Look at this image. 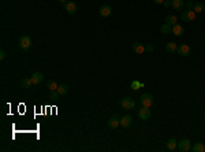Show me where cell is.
Here are the masks:
<instances>
[{
	"label": "cell",
	"mask_w": 205,
	"mask_h": 152,
	"mask_svg": "<svg viewBox=\"0 0 205 152\" xmlns=\"http://www.w3.org/2000/svg\"><path fill=\"white\" fill-rule=\"evenodd\" d=\"M107 125H108V127H110V129H116V127L121 125V119H118L116 116H112V118L108 119Z\"/></svg>",
	"instance_id": "cell-10"
},
{
	"label": "cell",
	"mask_w": 205,
	"mask_h": 152,
	"mask_svg": "<svg viewBox=\"0 0 205 152\" xmlns=\"http://www.w3.org/2000/svg\"><path fill=\"white\" fill-rule=\"evenodd\" d=\"M184 2L183 0H172V8L177 11H183Z\"/></svg>",
	"instance_id": "cell-13"
},
{
	"label": "cell",
	"mask_w": 205,
	"mask_h": 152,
	"mask_svg": "<svg viewBox=\"0 0 205 152\" xmlns=\"http://www.w3.org/2000/svg\"><path fill=\"white\" fill-rule=\"evenodd\" d=\"M181 18H182L183 22H190V21H189V11L184 10L183 13H182V15H181Z\"/></svg>",
	"instance_id": "cell-26"
},
{
	"label": "cell",
	"mask_w": 205,
	"mask_h": 152,
	"mask_svg": "<svg viewBox=\"0 0 205 152\" xmlns=\"http://www.w3.org/2000/svg\"><path fill=\"white\" fill-rule=\"evenodd\" d=\"M184 7H186L187 10H193L194 4H193V2H184Z\"/></svg>",
	"instance_id": "cell-28"
},
{
	"label": "cell",
	"mask_w": 205,
	"mask_h": 152,
	"mask_svg": "<svg viewBox=\"0 0 205 152\" xmlns=\"http://www.w3.org/2000/svg\"><path fill=\"white\" fill-rule=\"evenodd\" d=\"M190 148H192V142H190L187 139H184L181 142H178V150H179L181 152H186V151H189Z\"/></svg>",
	"instance_id": "cell-8"
},
{
	"label": "cell",
	"mask_w": 205,
	"mask_h": 152,
	"mask_svg": "<svg viewBox=\"0 0 205 152\" xmlns=\"http://www.w3.org/2000/svg\"><path fill=\"white\" fill-rule=\"evenodd\" d=\"M153 49H155V47L151 43L145 44V52H153Z\"/></svg>",
	"instance_id": "cell-27"
},
{
	"label": "cell",
	"mask_w": 205,
	"mask_h": 152,
	"mask_svg": "<svg viewBox=\"0 0 205 152\" xmlns=\"http://www.w3.org/2000/svg\"><path fill=\"white\" fill-rule=\"evenodd\" d=\"M138 116L142 119V121H148L149 118H151V110H149V107H141V108L138 110Z\"/></svg>",
	"instance_id": "cell-4"
},
{
	"label": "cell",
	"mask_w": 205,
	"mask_h": 152,
	"mask_svg": "<svg viewBox=\"0 0 205 152\" xmlns=\"http://www.w3.org/2000/svg\"><path fill=\"white\" fill-rule=\"evenodd\" d=\"M121 106L123 110H133L136 107V100L133 97H123L121 100Z\"/></svg>",
	"instance_id": "cell-2"
},
{
	"label": "cell",
	"mask_w": 205,
	"mask_h": 152,
	"mask_svg": "<svg viewBox=\"0 0 205 152\" xmlns=\"http://www.w3.org/2000/svg\"><path fill=\"white\" fill-rule=\"evenodd\" d=\"M59 96H60V93L58 92V90H52V92H51V99H52V100L58 101V100H59Z\"/></svg>",
	"instance_id": "cell-25"
},
{
	"label": "cell",
	"mask_w": 205,
	"mask_h": 152,
	"mask_svg": "<svg viewBox=\"0 0 205 152\" xmlns=\"http://www.w3.org/2000/svg\"><path fill=\"white\" fill-rule=\"evenodd\" d=\"M70 90V86L67 85V84H60L59 86H58V92L60 93V95H67Z\"/></svg>",
	"instance_id": "cell-17"
},
{
	"label": "cell",
	"mask_w": 205,
	"mask_h": 152,
	"mask_svg": "<svg viewBox=\"0 0 205 152\" xmlns=\"http://www.w3.org/2000/svg\"><path fill=\"white\" fill-rule=\"evenodd\" d=\"M166 23H168V25L174 26L175 23H178V22H177V17H175V15H172V14L167 15V18H166Z\"/></svg>",
	"instance_id": "cell-21"
},
{
	"label": "cell",
	"mask_w": 205,
	"mask_h": 152,
	"mask_svg": "<svg viewBox=\"0 0 205 152\" xmlns=\"http://www.w3.org/2000/svg\"><path fill=\"white\" fill-rule=\"evenodd\" d=\"M30 78H32V81H33V84H34V85H37V84H40L41 81H43L44 75L41 74V73H33Z\"/></svg>",
	"instance_id": "cell-15"
},
{
	"label": "cell",
	"mask_w": 205,
	"mask_h": 152,
	"mask_svg": "<svg viewBox=\"0 0 205 152\" xmlns=\"http://www.w3.org/2000/svg\"><path fill=\"white\" fill-rule=\"evenodd\" d=\"M99 14H100V17H102V18H107V17H110L112 14V8H111V6L104 4L99 8Z\"/></svg>",
	"instance_id": "cell-5"
},
{
	"label": "cell",
	"mask_w": 205,
	"mask_h": 152,
	"mask_svg": "<svg viewBox=\"0 0 205 152\" xmlns=\"http://www.w3.org/2000/svg\"><path fill=\"white\" fill-rule=\"evenodd\" d=\"M58 86H59V85H58V82L55 80H49L48 82H47V88H48L51 92H52V90H58Z\"/></svg>",
	"instance_id": "cell-20"
},
{
	"label": "cell",
	"mask_w": 205,
	"mask_h": 152,
	"mask_svg": "<svg viewBox=\"0 0 205 152\" xmlns=\"http://www.w3.org/2000/svg\"><path fill=\"white\" fill-rule=\"evenodd\" d=\"M140 104L144 107H149L151 108V106L153 104V96L151 93H144L141 97H140Z\"/></svg>",
	"instance_id": "cell-1"
},
{
	"label": "cell",
	"mask_w": 205,
	"mask_h": 152,
	"mask_svg": "<svg viewBox=\"0 0 205 152\" xmlns=\"http://www.w3.org/2000/svg\"><path fill=\"white\" fill-rule=\"evenodd\" d=\"M59 2H60V3H63V4H66V3L69 2V0H59Z\"/></svg>",
	"instance_id": "cell-32"
},
{
	"label": "cell",
	"mask_w": 205,
	"mask_h": 152,
	"mask_svg": "<svg viewBox=\"0 0 205 152\" xmlns=\"http://www.w3.org/2000/svg\"><path fill=\"white\" fill-rule=\"evenodd\" d=\"M193 10L196 11V14H200V13H203L204 11V4L201 2H197V3H194V7H193Z\"/></svg>",
	"instance_id": "cell-22"
},
{
	"label": "cell",
	"mask_w": 205,
	"mask_h": 152,
	"mask_svg": "<svg viewBox=\"0 0 205 152\" xmlns=\"http://www.w3.org/2000/svg\"><path fill=\"white\" fill-rule=\"evenodd\" d=\"M0 59H6V52L4 51H3V49H2V51H0Z\"/></svg>",
	"instance_id": "cell-30"
},
{
	"label": "cell",
	"mask_w": 205,
	"mask_h": 152,
	"mask_svg": "<svg viewBox=\"0 0 205 152\" xmlns=\"http://www.w3.org/2000/svg\"><path fill=\"white\" fill-rule=\"evenodd\" d=\"M177 52H178V55H181V56H189L190 55V47L187 45V44H181V45H178Z\"/></svg>",
	"instance_id": "cell-6"
},
{
	"label": "cell",
	"mask_w": 205,
	"mask_h": 152,
	"mask_svg": "<svg viewBox=\"0 0 205 152\" xmlns=\"http://www.w3.org/2000/svg\"><path fill=\"white\" fill-rule=\"evenodd\" d=\"M167 148H168L170 151H175L178 148V142L175 139H170L168 141H167Z\"/></svg>",
	"instance_id": "cell-16"
},
{
	"label": "cell",
	"mask_w": 205,
	"mask_h": 152,
	"mask_svg": "<svg viewBox=\"0 0 205 152\" xmlns=\"http://www.w3.org/2000/svg\"><path fill=\"white\" fill-rule=\"evenodd\" d=\"M142 86H144V84L140 82V81H133V82H131V85H130V88L133 90H137V89H140V88H142Z\"/></svg>",
	"instance_id": "cell-24"
},
{
	"label": "cell",
	"mask_w": 205,
	"mask_h": 152,
	"mask_svg": "<svg viewBox=\"0 0 205 152\" xmlns=\"http://www.w3.org/2000/svg\"><path fill=\"white\" fill-rule=\"evenodd\" d=\"M133 125V118H131L130 115H125L121 118V126L123 127H129Z\"/></svg>",
	"instance_id": "cell-11"
},
{
	"label": "cell",
	"mask_w": 205,
	"mask_h": 152,
	"mask_svg": "<svg viewBox=\"0 0 205 152\" xmlns=\"http://www.w3.org/2000/svg\"><path fill=\"white\" fill-rule=\"evenodd\" d=\"M193 152H204L205 151V145L203 142H196L194 145H193Z\"/></svg>",
	"instance_id": "cell-19"
},
{
	"label": "cell",
	"mask_w": 205,
	"mask_h": 152,
	"mask_svg": "<svg viewBox=\"0 0 205 152\" xmlns=\"http://www.w3.org/2000/svg\"><path fill=\"white\" fill-rule=\"evenodd\" d=\"M32 47V39L29 36H20L19 37V48L23 51H28Z\"/></svg>",
	"instance_id": "cell-3"
},
{
	"label": "cell",
	"mask_w": 205,
	"mask_h": 152,
	"mask_svg": "<svg viewBox=\"0 0 205 152\" xmlns=\"http://www.w3.org/2000/svg\"><path fill=\"white\" fill-rule=\"evenodd\" d=\"M133 51L136 52V54H138V55H141L145 52V45L141 43H138V41H136V43H133Z\"/></svg>",
	"instance_id": "cell-12"
},
{
	"label": "cell",
	"mask_w": 205,
	"mask_h": 152,
	"mask_svg": "<svg viewBox=\"0 0 205 152\" xmlns=\"http://www.w3.org/2000/svg\"><path fill=\"white\" fill-rule=\"evenodd\" d=\"M20 84H22V88H25V89H29V88L33 85V81H32V78H23Z\"/></svg>",
	"instance_id": "cell-23"
},
{
	"label": "cell",
	"mask_w": 205,
	"mask_h": 152,
	"mask_svg": "<svg viewBox=\"0 0 205 152\" xmlns=\"http://www.w3.org/2000/svg\"><path fill=\"white\" fill-rule=\"evenodd\" d=\"M160 30H162V33H164V34H170V33H172V26L164 22L162 25V28H160Z\"/></svg>",
	"instance_id": "cell-18"
},
{
	"label": "cell",
	"mask_w": 205,
	"mask_h": 152,
	"mask_svg": "<svg viewBox=\"0 0 205 152\" xmlns=\"http://www.w3.org/2000/svg\"><path fill=\"white\" fill-rule=\"evenodd\" d=\"M64 10L67 11V14H70V15H74V14L77 13V3L67 2L66 4H64Z\"/></svg>",
	"instance_id": "cell-7"
},
{
	"label": "cell",
	"mask_w": 205,
	"mask_h": 152,
	"mask_svg": "<svg viewBox=\"0 0 205 152\" xmlns=\"http://www.w3.org/2000/svg\"><path fill=\"white\" fill-rule=\"evenodd\" d=\"M166 49H167V52H170V54H174V52H177V49H178L177 43L168 41V43L166 44Z\"/></svg>",
	"instance_id": "cell-14"
},
{
	"label": "cell",
	"mask_w": 205,
	"mask_h": 152,
	"mask_svg": "<svg viewBox=\"0 0 205 152\" xmlns=\"http://www.w3.org/2000/svg\"><path fill=\"white\" fill-rule=\"evenodd\" d=\"M153 2L156 3V4H163V2H164V0H153Z\"/></svg>",
	"instance_id": "cell-31"
},
{
	"label": "cell",
	"mask_w": 205,
	"mask_h": 152,
	"mask_svg": "<svg viewBox=\"0 0 205 152\" xmlns=\"http://www.w3.org/2000/svg\"><path fill=\"white\" fill-rule=\"evenodd\" d=\"M163 6H164V7H171V6H172V0H164Z\"/></svg>",
	"instance_id": "cell-29"
},
{
	"label": "cell",
	"mask_w": 205,
	"mask_h": 152,
	"mask_svg": "<svg viewBox=\"0 0 205 152\" xmlns=\"http://www.w3.org/2000/svg\"><path fill=\"white\" fill-rule=\"evenodd\" d=\"M183 33H184V28L181 23H175V25L172 26V34H175L177 37H181Z\"/></svg>",
	"instance_id": "cell-9"
}]
</instances>
